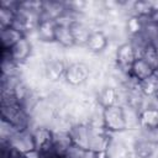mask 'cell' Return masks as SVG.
<instances>
[{
    "mask_svg": "<svg viewBox=\"0 0 158 158\" xmlns=\"http://www.w3.org/2000/svg\"><path fill=\"white\" fill-rule=\"evenodd\" d=\"M19 74H22L20 70V64H17L12 59L10 51L4 49L2 51V60H1V75L10 77V75H19Z\"/></svg>",
    "mask_w": 158,
    "mask_h": 158,
    "instance_id": "44dd1931",
    "label": "cell"
},
{
    "mask_svg": "<svg viewBox=\"0 0 158 158\" xmlns=\"http://www.w3.org/2000/svg\"><path fill=\"white\" fill-rule=\"evenodd\" d=\"M64 158H99V154L93 151L84 149L73 144L64 154Z\"/></svg>",
    "mask_w": 158,
    "mask_h": 158,
    "instance_id": "603a6c76",
    "label": "cell"
},
{
    "mask_svg": "<svg viewBox=\"0 0 158 158\" xmlns=\"http://www.w3.org/2000/svg\"><path fill=\"white\" fill-rule=\"evenodd\" d=\"M9 143L11 147L16 151H20L22 153H27L36 149L33 133L31 130H23V131H16L11 138L9 139Z\"/></svg>",
    "mask_w": 158,
    "mask_h": 158,
    "instance_id": "5b68a950",
    "label": "cell"
},
{
    "mask_svg": "<svg viewBox=\"0 0 158 158\" xmlns=\"http://www.w3.org/2000/svg\"><path fill=\"white\" fill-rule=\"evenodd\" d=\"M65 12V2L64 1H43L40 19L41 21H57Z\"/></svg>",
    "mask_w": 158,
    "mask_h": 158,
    "instance_id": "ba28073f",
    "label": "cell"
},
{
    "mask_svg": "<svg viewBox=\"0 0 158 158\" xmlns=\"http://www.w3.org/2000/svg\"><path fill=\"white\" fill-rule=\"evenodd\" d=\"M141 58H143L154 70L158 68V52L152 47V44L148 46L144 49V52H143V54H142Z\"/></svg>",
    "mask_w": 158,
    "mask_h": 158,
    "instance_id": "4316f807",
    "label": "cell"
},
{
    "mask_svg": "<svg viewBox=\"0 0 158 158\" xmlns=\"http://www.w3.org/2000/svg\"><path fill=\"white\" fill-rule=\"evenodd\" d=\"M139 88L144 96L153 98L158 90V79L154 75H152L151 78H148L143 81H139Z\"/></svg>",
    "mask_w": 158,
    "mask_h": 158,
    "instance_id": "cb8c5ba5",
    "label": "cell"
},
{
    "mask_svg": "<svg viewBox=\"0 0 158 158\" xmlns=\"http://www.w3.org/2000/svg\"><path fill=\"white\" fill-rule=\"evenodd\" d=\"M69 135L72 137L73 144L80 148L88 149L89 142V126L86 123H75L70 127Z\"/></svg>",
    "mask_w": 158,
    "mask_h": 158,
    "instance_id": "4fadbf2b",
    "label": "cell"
},
{
    "mask_svg": "<svg viewBox=\"0 0 158 158\" xmlns=\"http://www.w3.org/2000/svg\"><path fill=\"white\" fill-rule=\"evenodd\" d=\"M111 139V133L105 128H94L89 126V142L88 149L98 154L104 153Z\"/></svg>",
    "mask_w": 158,
    "mask_h": 158,
    "instance_id": "277c9868",
    "label": "cell"
},
{
    "mask_svg": "<svg viewBox=\"0 0 158 158\" xmlns=\"http://www.w3.org/2000/svg\"><path fill=\"white\" fill-rule=\"evenodd\" d=\"M153 99H154V101L157 102V105H158V90H157V93L154 94V96H153Z\"/></svg>",
    "mask_w": 158,
    "mask_h": 158,
    "instance_id": "1f68e13d",
    "label": "cell"
},
{
    "mask_svg": "<svg viewBox=\"0 0 158 158\" xmlns=\"http://www.w3.org/2000/svg\"><path fill=\"white\" fill-rule=\"evenodd\" d=\"M10 51V54L12 59L17 64H25L32 56H33V44L31 40H28L26 36L22 37Z\"/></svg>",
    "mask_w": 158,
    "mask_h": 158,
    "instance_id": "8992f818",
    "label": "cell"
},
{
    "mask_svg": "<svg viewBox=\"0 0 158 158\" xmlns=\"http://www.w3.org/2000/svg\"><path fill=\"white\" fill-rule=\"evenodd\" d=\"M95 101L102 109L118 105V90L117 88L104 85L95 95Z\"/></svg>",
    "mask_w": 158,
    "mask_h": 158,
    "instance_id": "9c48e42d",
    "label": "cell"
},
{
    "mask_svg": "<svg viewBox=\"0 0 158 158\" xmlns=\"http://www.w3.org/2000/svg\"><path fill=\"white\" fill-rule=\"evenodd\" d=\"M139 128L152 130L158 128V109L147 107L139 115Z\"/></svg>",
    "mask_w": 158,
    "mask_h": 158,
    "instance_id": "ffe728a7",
    "label": "cell"
},
{
    "mask_svg": "<svg viewBox=\"0 0 158 158\" xmlns=\"http://www.w3.org/2000/svg\"><path fill=\"white\" fill-rule=\"evenodd\" d=\"M109 46V38L104 33L102 30H94L89 37V41L86 43V48L89 52L94 54H99L106 51Z\"/></svg>",
    "mask_w": 158,
    "mask_h": 158,
    "instance_id": "7c38bea8",
    "label": "cell"
},
{
    "mask_svg": "<svg viewBox=\"0 0 158 158\" xmlns=\"http://www.w3.org/2000/svg\"><path fill=\"white\" fill-rule=\"evenodd\" d=\"M156 144H153L152 142L142 138L139 135H137V138L132 146V153L137 157V158H152L154 149H156Z\"/></svg>",
    "mask_w": 158,
    "mask_h": 158,
    "instance_id": "e0dca14e",
    "label": "cell"
},
{
    "mask_svg": "<svg viewBox=\"0 0 158 158\" xmlns=\"http://www.w3.org/2000/svg\"><path fill=\"white\" fill-rule=\"evenodd\" d=\"M56 21H41L37 30V40L42 43H53L54 42V32H56Z\"/></svg>",
    "mask_w": 158,
    "mask_h": 158,
    "instance_id": "ac0fdd59",
    "label": "cell"
},
{
    "mask_svg": "<svg viewBox=\"0 0 158 158\" xmlns=\"http://www.w3.org/2000/svg\"><path fill=\"white\" fill-rule=\"evenodd\" d=\"M15 16H16V12H14L12 10L0 7V30L12 27L14 21H15Z\"/></svg>",
    "mask_w": 158,
    "mask_h": 158,
    "instance_id": "484cf974",
    "label": "cell"
},
{
    "mask_svg": "<svg viewBox=\"0 0 158 158\" xmlns=\"http://www.w3.org/2000/svg\"><path fill=\"white\" fill-rule=\"evenodd\" d=\"M67 69V64L64 59H51L46 62L44 67V77L49 83L58 81L62 77H64Z\"/></svg>",
    "mask_w": 158,
    "mask_h": 158,
    "instance_id": "30bf717a",
    "label": "cell"
},
{
    "mask_svg": "<svg viewBox=\"0 0 158 158\" xmlns=\"http://www.w3.org/2000/svg\"><path fill=\"white\" fill-rule=\"evenodd\" d=\"M36 149L38 152L47 151L52 148L53 142V131L49 127H36L32 130Z\"/></svg>",
    "mask_w": 158,
    "mask_h": 158,
    "instance_id": "8fae6325",
    "label": "cell"
},
{
    "mask_svg": "<svg viewBox=\"0 0 158 158\" xmlns=\"http://www.w3.org/2000/svg\"><path fill=\"white\" fill-rule=\"evenodd\" d=\"M137 59L132 44L127 41L117 46L115 52V67L125 74H130L133 62Z\"/></svg>",
    "mask_w": 158,
    "mask_h": 158,
    "instance_id": "3957f363",
    "label": "cell"
},
{
    "mask_svg": "<svg viewBox=\"0 0 158 158\" xmlns=\"http://www.w3.org/2000/svg\"><path fill=\"white\" fill-rule=\"evenodd\" d=\"M90 77H91V70L85 62L70 63L69 65H67V69L64 73L65 83L72 86L84 85Z\"/></svg>",
    "mask_w": 158,
    "mask_h": 158,
    "instance_id": "7a4b0ae2",
    "label": "cell"
},
{
    "mask_svg": "<svg viewBox=\"0 0 158 158\" xmlns=\"http://www.w3.org/2000/svg\"><path fill=\"white\" fill-rule=\"evenodd\" d=\"M16 132L15 127L5 121V120H1V126H0V141H9L11 138V136Z\"/></svg>",
    "mask_w": 158,
    "mask_h": 158,
    "instance_id": "83f0119b",
    "label": "cell"
},
{
    "mask_svg": "<svg viewBox=\"0 0 158 158\" xmlns=\"http://www.w3.org/2000/svg\"><path fill=\"white\" fill-rule=\"evenodd\" d=\"M143 21L144 17H139V16H128L125 23V28L127 31V33L130 36L137 35L141 32L142 26H143Z\"/></svg>",
    "mask_w": 158,
    "mask_h": 158,
    "instance_id": "d4e9b609",
    "label": "cell"
},
{
    "mask_svg": "<svg viewBox=\"0 0 158 158\" xmlns=\"http://www.w3.org/2000/svg\"><path fill=\"white\" fill-rule=\"evenodd\" d=\"M154 74V69L143 59V58H137L132 67H131V72L130 75L133 77L136 80L138 81H143L148 78H151Z\"/></svg>",
    "mask_w": 158,
    "mask_h": 158,
    "instance_id": "5bb4252c",
    "label": "cell"
},
{
    "mask_svg": "<svg viewBox=\"0 0 158 158\" xmlns=\"http://www.w3.org/2000/svg\"><path fill=\"white\" fill-rule=\"evenodd\" d=\"M25 156H26V158H40V152L37 149H35V151L25 153Z\"/></svg>",
    "mask_w": 158,
    "mask_h": 158,
    "instance_id": "f546056e",
    "label": "cell"
},
{
    "mask_svg": "<svg viewBox=\"0 0 158 158\" xmlns=\"http://www.w3.org/2000/svg\"><path fill=\"white\" fill-rule=\"evenodd\" d=\"M54 42L58 46H60L62 48H67V49L75 46V42H74V38H73L69 26L57 23L56 32H54Z\"/></svg>",
    "mask_w": 158,
    "mask_h": 158,
    "instance_id": "2e32d148",
    "label": "cell"
},
{
    "mask_svg": "<svg viewBox=\"0 0 158 158\" xmlns=\"http://www.w3.org/2000/svg\"><path fill=\"white\" fill-rule=\"evenodd\" d=\"M69 28H70V32L73 35L75 46H79V47L85 46L86 47V43L89 41V37H90L91 32L94 31L90 27V25L86 21H84L83 19H79V20L73 21L70 23Z\"/></svg>",
    "mask_w": 158,
    "mask_h": 158,
    "instance_id": "52a82bcc",
    "label": "cell"
},
{
    "mask_svg": "<svg viewBox=\"0 0 158 158\" xmlns=\"http://www.w3.org/2000/svg\"><path fill=\"white\" fill-rule=\"evenodd\" d=\"M73 146L72 137L69 132L67 131H59V132H53V142H52V149L57 152L58 154L63 156L67 153V151Z\"/></svg>",
    "mask_w": 158,
    "mask_h": 158,
    "instance_id": "9a60e30c",
    "label": "cell"
},
{
    "mask_svg": "<svg viewBox=\"0 0 158 158\" xmlns=\"http://www.w3.org/2000/svg\"><path fill=\"white\" fill-rule=\"evenodd\" d=\"M9 158H26V156H25V153H22V152H20V151H16V149H11V152H10V154H9Z\"/></svg>",
    "mask_w": 158,
    "mask_h": 158,
    "instance_id": "f1b7e54d",
    "label": "cell"
},
{
    "mask_svg": "<svg viewBox=\"0 0 158 158\" xmlns=\"http://www.w3.org/2000/svg\"><path fill=\"white\" fill-rule=\"evenodd\" d=\"M153 75H154V77H156V78L158 79V68H157V69L154 70V74H153Z\"/></svg>",
    "mask_w": 158,
    "mask_h": 158,
    "instance_id": "d6a6232c",
    "label": "cell"
},
{
    "mask_svg": "<svg viewBox=\"0 0 158 158\" xmlns=\"http://www.w3.org/2000/svg\"><path fill=\"white\" fill-rule=\"evenodd\" d=\"M22 37H25L20 31H17L14 27H7V28H1L0 30V41H1V47L4 49H11Z\"/></svg>",
    "mask_w": 158,
    "mask_h": 158,
    "instance_id": "d6986e66",
    "label": "cell"
},
{
    "mask_svg": "<svg viewBox=\"0 0 158 158\" xmlns=\"http://www.w3.org/2000/svg\"><path fill=\"white\" fill-rule=\"evenodd\" d=\"M152 47H153V48H154V49L158 52V36H157V37L154 38V41L152 42Z\"/></svg>",
    "mask_w": 158,
    "mask_h": 158,
    "instance_id": "4dcf8cb0",
    "label": "cell"
},
{
    "mask_svg": "<svg viewBox=\"0 0 158 158\" xmlns=\"http://www.w3.org/2000/svg\"><path fill=\"white\" fill-rule=\"evenodd\" d=\"M122 111H123V117L126 121L127 130L128 131L139 130V115H141V112L137 111L136 109L128 106V105H122Z\"/></svg>",
    "mask_w": 158,
    "mask_h": 158,
    "instance_id": "7402d4cb",
    "label": "cell"
},
{
    "mask_svg": "<svg viewBox=\"0 0 158 158\" xmlns=\"http://www.w3.org/2000/svg\"><path fill=\"white\" fill-rule=\"evenodd\" d=\"M102 120H104L105 130L110 133H120L127 130L122 106L120 105H114V106L104 109Z\"/></svg>",
    "mask_w": 158,
    "mask_h": 158,
    "instance_id": "6da1fadb",
    "label": "cell"
}]
</instances>
